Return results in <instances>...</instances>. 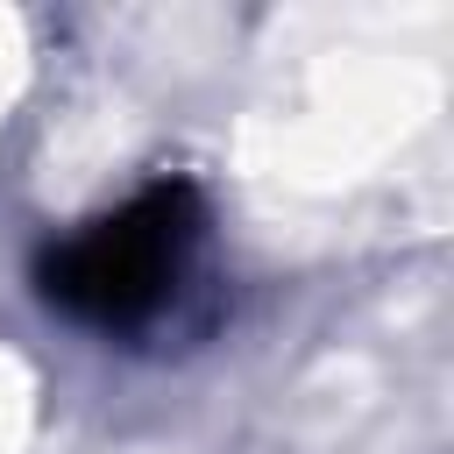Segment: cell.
<instances>
[{
	"instance_id": "1",
	"label": "cell",
	"mask_w": 454,
	"mask_h": 454,
	"mask_svg": "<svg viewBox=\"0 0 454 454\" xmlns=\"http://www.w3.org/2000/svg\"><path fill=\"white\" fill-rule=\"evenodd\" d=\"M206 241V206L192 184H149L128 206H114L106 220L78 227L50 262H43V291L57 312L85 319V326H149L192 277V255Z\"/></svg>"
}]
</instances>
